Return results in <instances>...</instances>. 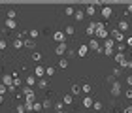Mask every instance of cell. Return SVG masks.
Instances as JSON below:
<instances>
[{"label": "cell", "instance_id": "1", "mask_svg": "<svg viewBox=\"0 0 132 113\" xmlns=\"http://www.w3.org/2000/svg\"><path fill=\"white\" fill-rule=\"evenodd\" d=\"M94 38H96L98 41L100 40H106V38H110V32L106 30V25L104 23H94Z\"/></svg>", "mask_w": 132, "mask_h": 113}, {"label": "cell", "instance_id": "2", "mask_svg": "<svg viewBox=\"0 0 132 113\" xmlns=\"http://www.w3.org/2000/svg\"><path fill=\"white\" fill-rule=\"evenodd\" d=\"M110 38H111L113 41H117V44H123V40H125V34H123V32H119L117 28H113V30L110 32Z\"/></svg>", "mask_w": 132, "mask_h": 113}, {"label": "cell", "instance_id": "3", "mask_svg": "<svg viewBox=\"0 0 132 113\" xmlns=\"http://www.w3.org/2000/svg\"><path fill=\"white\" fill-rule=\"evenodd\" d=\"M87 47H89V49H93V51H96V53H102V51H104V47L100 45V41H98L96 38H93L91 41H89Z\"/></svg>", "mask_w": 132, "mask_h": 113}, {"label": "cell", "instance_id": "4", "mask_svg": "<svg viewBox=\"0 0 132 113\" xmlns=\"http://www.w3.org/2000/svg\"><path fill=\"white\" fill-rule=\"evenodd\" d=\"M66 51H68V44H66V41H62V44H57V47H55V55L62 57Z\"/></svg>", "mask_w": 132, "mask_h": 113}, {"label": "cell", "instance_id": "5", "mask_svg": "<svg viewBox=\"0 0 132 113\" xmlns=\"http://www.w3.org/2000/svg\"><path fill=\"white\" fill-rule=\"evenodd\" d=\"M110 92H111V96H115V98H117L119 94L123 92V91H121V83H119V81H113V83H111V91H110Z\"/></svg>", "mask_w": 132, "mask_h": 113}, {"label": "cell", "instance_id": "6", "mask_svg": "<svg viewBox=\"0 0 132 113\" xmlns=\"http://www.w3.org/2000/svg\"><path fill=\"white\" fill-rule=\"evenodd\" d=\"M128 28H130V23H128L127 19H121V21H119V25H117V30H119V32H123V34H125V32L128 30Z\"/></svg>", "mask_w": 132, "mask_h": 113}, {"label": "cell", "instance_id": "7", "mask_svg": "<svg viewBox=\"0 0 132 113\" xmlns=\"http://www.w3.org/2000/svg\"><path fill=\"white\" fill-rule=\"evenodd\" d=\"M111 15H113V8L111 6H104V8H102V17H104V19H110Z\"/></svg>", "mask_w": 132, "mask_h": 113}, {"label": "cell", "instance_id": "8", "mask_svg": "<svg viewBox=\"0 0 132 113\" xmlns=\"http://www.w3.org/2000/svg\"><path fill=\"white\" fill-rule=\"evenodd\" d=\"M34 75H38V79H42V77H45V68L42 66V64H38V66L34 68Z\"/></svg>", "mask_w": 132, "mask_h": 113}, {"label": "cell", "instance_id": "9", "mask_svg": "<svg viewBox=\"0 0 132 113\" xmlns=\"http://www.w3.org/2000/svg\"><path fill=\"white\" fill-rule=\"evenodd\" d=\"M102 47H104V49H115V41H113L111 38H106L104 44H102Z\"/></svg>", "mask_w": 132, "mask_h": 113}, {"label": "cell", "instance_id": "10", "mask_svg": "<svg viewBox=\"0 0 132 113\" xmlns=\"http://www.w3.org/2000/svg\"><path fill=\"white\" fill-rule=\"evenodd\" d=\"M53 40H55L57 44H62V41H64V32H61V30H55V34H53Z\"/></svg>", "mask_w": 132, "mask_h": 113}, {"label": "cell", "instance_id": "11", "mask_svg": "<svg viewBox=\"0 0 132 113\" xmlns=\"http://www.w3.org/2000/svg\"><path fill=\"white\" fill-rule=\"evenodd\" d=\"M11 83H13V75H8V74H6V75L2 77V85H4L6 89H8V87L11 85Z\"/></svg>", "mask_w": 132, "mask_h": 113}, {"label": "cell", "instance_id": "12", "mask_svg": "<svg viewBox=\"0 0 132 113\" xmlns=\"http://www.w3.org/2000/svg\"><path fill=\"white\" fill-rule=\"evenodd\" d=\"M74 19H76V21H83V19H85V11H83V10H76Z\"/></svg>", "mask_w": 132, "mask_h": 113}, {"label": "cell", "instance_id": "13", "mask_svg": "<svg viewBox=\"0 0 132 113\" xmlns=\"http://www.w3.org/2000/svg\"><path fill=\"white\" fill-rule=\"evenodd\" d=\"M62 104H64V106H72V104H74V96H72V94H64Z\"/></svg>", "mask_w": 132, "mask_h": 113}, {"label": "cell", "instance_id": "14", "mask_svg": "<svg viewBox=\"0 0 132 113\" xmlns=\"http://www.w3.org/2000/svg\"><path fill=\"white\" fill-rule=\"evenodd\" d=\"M23 45H25L27 49H34V47H36V44H34V40H30V38L23 40Z\"/></svg>", "mask_w": 132, "mask_h": 113}, {"label": "cell", "instance_id": "15", "mask_svg": "<svg viewBox=\"0 0 132 113\" xmlns=\"http://www.w3.org/2000/svg\"><path fill=\"white\" fill-rule=\"evenodd\" d=\"M113 58H115V62L119 64V66H121V64H123L125 60H127V58H125V55H123V53H115V57H113Z\"/></svg>", "mask_w": 132, "mask_h": 113}, {"label": "cell", "instance_id": "16", "mask_svg": "<svg viewBox=\"0 0 132 113\" xmlns=\"http://www.w3.org/2000/svg\"><path fill=\"white\" fill-rule=\"evenodd\" d=\"M6 28H8V30H15V28H17L15 21H11V19H6Z\"/></svg>", "mask_w": 132, "mask_h": 113}, {"label": "cell", "instance_id": "17", "mask_svg": "<svg viewBox=\"0 0 132 113\" xmlns=\"http://www.w3.org/2000/svg\"><path fill=\"white\" fill-rule=\"evenodd\" d=\"M74 32H76V28L72 27V25H68L64 28V36H74Z\"/></svg>", "mask_w": 132, "mask_h": 113}, {"label": "cell", "instance_id": "18", "mask_svg": "<svg viewBox=\"0 0 132 113\" xmlns=\"http://www.w3.org/2000/svg\"><path fill=\"white\" fill-rule=\"evenodd\" d=\"M87 53H89V47L87 45H81L79 49H77V55H79V57H85Z\"/></svg>", "mask_w": 132, "mask_h": 113}, {"label": "cell", "instance_id": "19", "mask_svg": "<svg viewBox=\"0 0 132 113\" xmlns=\"http://www.w3.org/2000/svg\"><path fill=\"white\" fill-rule=\"evenodd\" d=\"M85 34H87V36H94V23H89V27H87Z\"/></svg>", "mask_w": 132, "mask_h": 113}, {"label": "cell", "instance_id": "20", "mask_svg": "<svg viewBox=\"0 0 132 113\" xmlns=\"http://www.w3.org/2000/svg\"><path fill=\"white\" fill-rule=\"evenodd\" d=\"M42 58H44V57H42L40 51H34V53H32V60H34V62H42Z\"/></svg>", "mask_w": 132, "mask_h": 113}, {"label": "cell", "instance_id": "21", "mask_svg": "<svg viewBox=\"0 0 132 113\" xmlns=\"http://www.w3.org/2000/svg\"><path fill=\"white\" fill-rule=\"evenodd\" d=\"M36 81H38V79H36L34 75H27V87H30V89H32V85H34Z\"/></svg>", "mask_w": 132, "mask_h": 113}, {"label": "cell", "instance_id": "22", "mask_svg": "<svg viewBox=\"0 0 132 113\" xmlns=\"http://www.w3.org/2000/svg\"><path fill=\"white\" fill-rule=\"evenodd\" d=\"M91 91H93V87L89 85V83H83V85H81V92H85V94H89Z\"/></svg>", "mask_w": 132, "mask_h": 113}, {"label": "cell", "instance_id": "23", "mask_svg": "<svg viewBox=\"0 0 132 113\" xmlns=\"http://www.w3.org/2000/svg\"><path fill=\"white\" fill-rule=\"evenodd\" d=\"M79 92H81V87L79 85H72V91H70L72 96H76V94H79Z\"/></svg>", "mask_w": 132, "mask_h": 113}, {"label": "cell", "instance_id": "24", "mask_svg": "<svg viewBox=\"0 0 132 113\" xmlns=\"http://www.w3.org/2000/svg\"><path fill=\"white\" fill-rule=\"evenodd\" d=\"M38 85H40V89H47V87H49V83H47L45 77H42V79H38Z\"/></svg>", "mask_w": 132, "mask_h": 113}, {"label": "cell", "instance_id": "25", "mask_svg": "<svg viewBox=\"0 0 132 113\" xmlns=\"http://www.w3.org/2000/svg\"><path fill=\"white\" fill-rule=\"evenodd\" d=\"M83 106H85V109L87 108H93V100L89 98V96H85V98H83Z\"/></svg>", "mask_w": 132, "mask_h": 113}, {"label": "cell", "instance_id": "26", "mask_svg": "<svg viewBox=\"0 0 132 113\" xmlns=\"http://www.w3.org/2000/svg\"><path fill=\"white\" fill-rule=\"evenodd\" d=\"M28 36H30V40L38 38V36H40V30H36V28H32V30H28Z\"/></svg>", "mask_w": 132, "mask_h": 113}, {"label": "cell", "instance_id": "27", "mask_svg": "<svg viewBox=\"0 0 132 113\" xmlns=\"http://www.w3.org/2000/svg\"><path fill=\"white\" fill-rule=\"evenodd\" d=\"M21 47H25V45H23V40H13V49H21Z\"/></svg>", "mask_w": 132, "mask_h": 113}, {"label": "cell", "instance_id": "28", "mask_svg": "<svg viewBox=\"0 0 132 113\" xmlns=\"http://www.w3.org/2000/svg\"><path fill=\"white\" fill-rule=\"evenodd\" d=\"M42 108H44V109H49V108H53L51 100H44V102H42Z\"/></svg>", "mask_w": 132, "mask_h": 113}, {"label": "cell", "instance_id": "29", "mask_svg": "<svg viewBox=\"0 0 132 113\" xmlns=\"http://www.w3.org/2000/svg\"><path fill=\"white\" fill-rule=\"evenodd\" d=\"M23 94H25V96H30V94H34V91L30 87H23Z\"/></svg>", "mask_w": 132, "mask_h": 113}, {"label": "cell", "instance_id": "30", "mask_svg": "<svg viewBox=\"0 0 132 113\" xmlns=\"http://www.w3.org/2000/svg\"><path fill=\"white\" fill-rule=\"evenodd\" d=\"M93 108L96 109V111H102V108H104V104H102V102H93Z\"/></svg>", "mask_w": 132, "mask_h": 113}, {"label": "cell", "instance_id": "31", "mask_svg": "<svg viewBox=\"0 0 132 113\" xmlns=\"http://www.w3.org/2000/svg\"><path fill=\"white\" fill-rule=\"evenodd\" d=\"M42 109H44V108H42L40 102H34V104H32V111H42Z\"/></svg>", "mask_w": 132, "mask_h": 113}, {"label": "cell", "instance_id": "32", "mask_svg": "<svg viewBox=\"0 0 132 113\" xmlns=\"http://www.w3.org/2000/svg\"><path fill=\"white\" fill-rule=\"evenodd\" d=\"M96 11V6H87V15H94Z\"/></svg>", "mask_w": 132, "mask_h": 113}, {"label": "cell", "instance_id": "33", "mask_svg": "<svg viewBox=\"0 0 132 113\" xmlns=\"http://www.w3.org/2000/svg\"><path fill=\"white\" fill-rule=\"evenodd\" d=\"M59 66L61 68H68V58H61V60H59Z\"/></svg>", "mask_w": 132, "mask_h": 113}, {"label": "cell", "instance_id": "34", "mask_svg": "<svg viewBox=\"0 0 132 113\" xmlns=\"http://www.w3.org/2000/svg\"><path fill=\"white\" fill-rule=\"evenodd\" d=\"M121 68H127V70H132V60H125L121 64Z\"/></svg>", "mask_w": 132, "mask_h": 113}, {"label": "cell", "instance_id": "35", "mask_svg": "<svg viewBox=\"0 0 132 113\" xmlns=\"http://www.w3.org/2000/svg\"><path fill=\"white\" fill-rule=\"evenodd\" d=\"M15 17H17V13H15V10H8V19H11V21H13Z\"/></svg>", "mask_w": 132, "mask_h": 113}, {"label": "cell", "instance_id": "36", "mask_svg": "<svg viewBox=\"0 0 132 113\" xmlns=\"http://www.w3.org/2000/svg\"><path fill=\"white\" fill-rule=\"evenodd\" d=\"M111 75H113V77L117 79V77L121 75V68H119V66H115V68H113V74H111Z\"/></svg>", "mask_w": 132, "mask_h": 113}, {"label": "cell", "instance_id": "37", "mask_svg": "<svg viewBox=\"0 0 132 113\" xmlns=\"http://www.w3.org/2000/svg\"><path fill=\"white\" fill-rule=\"evenodd\" d=\"M53 74H55V68H53V66H47V68H45V77H47V75H53Z\"/></svg>", "mask_w": 132, "mask_h": 113}, {"label": "cell", "instance_id": "38", "mask_svg": "<svg viewBox=\"0 0 132 113\" xmlns=\"http://www.w3.org/2000/svg\"><path fill=\"white\" fill-rule=\"evenodd\" d=\"M115 47H117V53H123L125 49H127V45H125V44H115Z\"/></svg>", "mask_w": 132, "mask_h": 113}, {"label": "cell", "instance_id": "39", "mask_svg": "<svg viewBox=\"0 0 132 113\" xmlns=\"http://www.w3.org/2000/svg\"><path fill=\"white\" fill-rule=\"evenodd\" d=\"M64 13H66V15H74V13H76V10L72 8V6H68V8L64 10Z\"/></svg>", "mask_w": 132, "mask_h": 113}, {"label": "cell", "instance_id": "40", "mask_svg": "<svg viewBox=\"0 0 132 113\" xmlns=\"http://www.w3.org/2000/svg\"><path fill=\"white\" fill-rule=\"evenodd\" d=\"M62 108H64L62 102H55V109H57V111H62Z\"/></svg>", "mask_w": 132, "mask_h": 113}, {"label": "cell", "instance_id": "41", "mask_svg": "<svg viewBox=\"0 0 132 113\" xmlns=\"http://www.w3.org/2000/svg\"><path fill=\"white\" fill-rule=\"evenodd\" d=\"M13 87H21V79L19 77H13V83H11Z\"/></svg>", "mask_w": 132, "mask_h": 113}, {"label": "cell", "instance_id": "42", "mask_svg": "<svg viewBox=\"0 0 132 113\" xmlns=\"http://www.w3.org/2000/svg\"><path fill=\"white\" fill-rule=\"evenodd\" d=\"M8 47V44H6V40L4 38H0V49H6Z\"/></svg>", "mask_w": 132, "mask_h": 113}, {"label": "cell", "instance_id": "43", "mask_svg": "<svg viewBox=\"0 0 132 113\" xmlns=\"http://www.w3.org/2000/svg\"><path fill=\"white\" fill-rule=\"evenodd\" d=\"M66 53H68V58L76 57V51H74V49H70V47H68V51H66Z\"/></svg>", "mask_w": 132, "mask_h": 113}, {"label": "cell", "instance_id": "44", "mask_svg": "<svg viewBox=\"0 0 132 113\" xmlns=\"http://www.w3.org/2000/svg\"><path fill=\"white\" fill-rule=\"evenodd\" d=\"M125 96H127L128 100H132V89H128V91H125Z\"/></svg>", "mask_w": 132, "mask_h": 113}, {"label": "cell", "instance_id": "45", "mask_svg": "<svg viewBox=\"0 0 132 113\" xmlns=\"http://www.w3.org/2000/svg\"><path fill=\"white\" fill-rule=\"evenodd\" d=\"M6 92H8V89H6L2 83H0V96H2V94H6Z\"/></svg>", "mask_w": 132, "mask_h": 113}, {"label": "cell", "instance_id": "46", "mask_svg": "<svg viewBox=\"0 0 132 113\" xmlns=\"http://www.w3.org/2000/svg\"><path fill=\"white\" fill-rule=\"evenodd\" d=\"M102 53H104V55H108V57H111V55H113V49H104Z\"/></svg>", "mask_w": 132, "mask_h": 113}, {"label": "cell", "instance_id": "47", "mask_svg": "<svg viewBox=\"0 0 132 113\" xmlns=\"http://www.w3.org/2000/svg\"><path fill=\"white\" fill-rule=\"evenodd\" d=\"M17 113H25V106H23V104L17 106Z\"/></svg>", "mask_w": 132, "mask_h": 113}, {"label": "cell", "instance_id": "48", "mask_svg": "<svg viewBox=\"0 0 132 113\" xmlns=\"http://www.w3.org/2000/svg\"><path fill=\"white\" fill-rule=\"evenodd\" d=\"M123 113H132V106H127V108H125V111Z\"/></svg>", "mask_w": 132, "mask_h": 113}, {"label": "cell", "instance_id": "49", "mask_svg": "<svg viewBox=\"0 0 132 113\" xmlns=\"http://www.w3.org/2000/svg\"><path fill=\"white\" fill-rule=\"evenodd\" d=\"M127 83H128L130 89H132V75H127Z\"/></svg>", "mask_w": 132, "mask_h": 113}, {"label": "cell", "instance_id": "50", "mask_svg": "<svg viewBox=\"0 0 132 113\" xmlns=\"http://www.w3.org/2000/svg\"><path fill=\"white\" fill-rule=\"evenodd\" d=\"M113 81H117V79H115L113 75H108V83H113Z\"/></svg>", "mask_w": 132, "mask_h": 113}, {"label": "cell", "instance_id": "51", "mask_svg": "<svg viewBox=\"0 0 132 113\" xmlns=\"http://www.w3.org/2000/svg\"><path fill=\"white\" fill-rule=\"evenodd\" d=\"M127 45H130V47H132V36H128V38H127Z\"/></svg>", "mask_w": 132, "mask_h": 113}, {"label": "cell", "instance_id": "52", "mask_svg": "<svg viewBox=\"0 0 132 113\" xmlns=\"http://www.w3.org/2000/svg\"><path fill=\"white\" fill-rule=\"evenodd\" d=\"M127 11H128V13H132V4H130V6H127Z\"/></svg>", "mask_w": 132, "mask_h": 113}, {"label": "cell", "instance_id": "53", "mask_svg": "<svg viewBox=\"0 0 132 113\" xmlns=\"http://www.w3.org/2000/svg\"><path fill=\"white\" fill-rule=\"evenodd\" d=\"M2 102H4V96H0V104H2Z\"/></svg>", "mask_w": 132, "mask_h": 113}, {"label": "cell", "instance_id": "54", "mask_svg": "<svg viewBox=\"0 0 132 113\" xmlns=\"http://www.w3.org/2000/svg\"><path fill=\"white\" fill-rule=\"evenodd\" d=\"M57 113H68V111H57Z\"/></svg>", "mask_w": 132, "mask_h": 113}]
</instances>
